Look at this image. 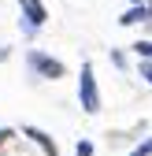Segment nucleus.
<instances>
[{
	"mask_svg": "<svg viewBox=\"0 0 152 156\" xmlns=\"http://www.w3.org/2000/svg\"><path fill=\"white\" fill-rule=\"evenodd\" d=\"M148 19H152V8L148 4H134L130 11L119 15V26H137V23H148Z\"/></svg>",
	"mask_w": 152,
	"mask_h": 156,
	"instance_id": "nucleus-5",
	"label": "nucleus"
},
{
	"mask_svg": "<svg viewBox=\"0 0 152 156\" xmlns=\"http://www.w3.org/2000/svg\"><path fill=\"white\" fill-rule=\"evenodd\" d=\"M134 4H148V0H134Z\"/></svg>",
	"mask_w": 152,
	"mask_h": 156,
	"instance_id": "nucleus-11",
	"label": "nucleus"
},
{
	"mask_svg": "<svg viewBox=\"0 0 152 156\" xmlns=\"http://www.w3.org/2000/svg\"><path fill=\"white\" fill-rule=\"evenodd\" d=\"M78 104H82L85 115H97L100 112V86H97L93 63H82V71H78Z\"/></svg>",
	"mask_w": 152,
	"mask_h": 156,
	"instance_id": "nucleus-1",
	"label": "nucleus"
},
{
	"mask_svg": "<svg viewBox=\"0 0 152 156\" xmlns=\"http://www.w3.org/2000/svg\"><path fill=\"white\" fill-rule=\"evenodd\" d=\"M22 134H26V138L37 145V149H41L45 156H60V145H56L52 141V134H45V130H37V126H22Z\"/></svg>",
	"mask_w": 152,
	"mask_h": 156,
	"instance_id": "nucleus-4",
	"label": "nucleus"
},
{
	"mask_svg": "<svg viewBox=\"0 0 152 156\" xmlns=\"http://www.w3.org/2000/svg\"><path fill=\"white\" fill-rule=\"evenodd\" d=\"M130 156H152V138H145L141 145H134V152Z\"/></svg>",
	"mask_w": 152,
	"mask_h": 156,
	"instance_id": "nucleus-9",
	"label": "nucleus"
},
{
	"mask_svg": "<svg viewBox=\"0 0 152 156\" xmlns=\"http://www.w3.org/2000/svg\"><path fill=\"white\" fill-rule=\"evenodd\" d=\"M74 156H93V141H89V138H82L78 145H74Z\"/></svg>",
	"mask_w": 152,
	"mask_h": 156,
	"instance_id": "nucleus-8",
	"label": "nucleus"
},
{
	"mask_svg": "<svg viewBox=\"0 0 152 156\" xmlns=\"http://www.w3.org/2000/svg\"><path fill=\"white\" fill-rule=\"evenodd\" d=\"M130 48H134L137 60H152V41H137V45H130Z\"/></svg>",
	"mask_w": 152,
	"mask_h": 156,
	"instance_id": "nucleus-6",
	"label": "nucleus"
},
{
	"mask_svg": "<svg viewBox=\"0 0 152 156\" xmlns=\"http://www.w3.org/2000/svg\"><path fill=\"white\" fill-rule=\"evenodd\" d=\"M26 67H30L37 78H45V82H60V78L67 74L63 60H56V56H48V52H41V48H30V52H26Z\"/></svg>",
	"mask_w": 152,
	"mask_h": 156,
	"instance_id": "nucleus-2",
	"label": "nucleus"
},
{
	"mask_svg": "<svg viewBox=\"0 0 152 156\" xmlns=\"http://www.w3.org/2000/svg\"><path fill=\"white\" fill-rule=\"evenodd\" d=\"M19 11H22V34L26 37H33L48 23V8L41 4V0H19Z\"/></svg>",
	"mask_w": 152,
	"mask_h": 156,
	"instance_id": "nucleus-3",
	"label": "nucleus"
},
{
	"mask_svg": "<svg viewBox=\"0 0 152 156\" xmlns=\"http://www.w3.org/2000/svg\"><path fill=\"white\" fill-rule=\"evenodd\" d=\"M11 138H15V130H11V126H4V130H0V145H8Z\"/></svg>",
	"mask_w": 152,
	"mask_h": 156,
	"instance_id": "nucleus-10",
	"label": "nucleus"
},
{
	"mask_svg": "<svg viewBox=\"0 0 152 156\" xmlns=\"http://www.w3.org/2000/svg\"><path fill=\"white\" fill-rule=\"evenodd\" d=\"M137 74H141L145 82L152 86V60H137Z\"/></svg>",
	"mask_w": 152,
	"mask_h": 156,
	"instance_id": "nucleus-7",
	"label": "nucleus"
}]
</instances>
